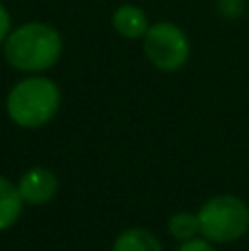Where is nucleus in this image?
I'll list each match as a JSON object with an SVG mask.
<instances>
[{"label": "nucleus", "mask_w": 249, "mask_h": 251, "mask_svg": "<svg viewBox=\"0 0 249 251\" xmlns=\"http://www.w3.org/2000/svg\"><path fill=\"white\" fill-rule=\"evenodd\" d=\"M64 53V38L60 29L42 20H29L13 26L2 44L4 62L25 75H44Z\"/></svg>", "instance_id": "f257e3e1"}, {"label": "nucleus", "mask_w": 249, "mask_h": 251, "mask_svg": "<svg viewBox=\"0 0 249 251\" xmlns=\"http://www.w3.org/2000/svg\"><path fill=\"white\" fill-rule=\"evenodd\" d=\"M62 106V91L47 75H26L7 93L4 108L18 128L38 130L51 124Z\"/></svg>", "instance_id": "f03ea898"}, {"label": "nucleus", "mask_w": 249, "mask_h": 251, "mask_svg": "<svg viewBox=\"0 0 249 251\" xmlns=\"http://www.w3.org/2000/svg\"><path fill=\"white\" fill-rule=\"evenodd\" d=\"M199 236L214 245H229L249 231V207L241 196L219 194L199 207Z\"/></svg>", "instance_id": "7ed1b4c3"}, {"label": "nucleus", "mask_w": 249, "mask_h": 251, "mask_svg": "<svg viewBox=\"0 0 249 251\" xmlns=\"http://www.w3.org/2000/svg\"><path fill=\"white\" fill-rule=\"evenodd\" d=\"M141 49L152 69L161 73H176L190 62L192 42L183 26L170 20L152 22L141 40Z\"/></svg>", "instance_id": "20e7f679"}, {"label": "nucleus", "mask_w": 249, "mask_h": 251, "mask_svg": "<svg viewBox=\"0 0 249 251\" xmlns=\"http://www.w3.org/2000/svg\"><path fill=\"white\" fill-rule=\"evenodd\" d=\"M16 185L25 205L42 207V205L51 203L55 199L60 183H57V176L53 174V170L44 168V165H33L18 178Z\"/></svg>", "instance_id": "39448f33"}, {"label": "nucleus", "mask_w": 249, "mask_h": 251, "mask_svg": "<svg viewBox=\"0 0 249 251\" xmlns=\"http://www.w3.org/2000/svg\"><path fill=\"white\" fill-rule=\"evenodd\" d=\"M152 22L148 20V13L132 2H124L115 7L110 13V26L113 31L124 40H144L146 31L150 29Z\"/></svg>", "instance_id": "423d86ee"}, {"label": "nucleus", "mask_w": 249, "mask_h": 251, "mask_svg": "<svg viewBox=\"0 0 249 251\" xmlns=\"http://www.w3.org/2000/svg\"><path fill=\"white\" fill-rule=\"evenodd\" d=\"M22 209L25 201L18 192V185L0 174V231L16 225L18 218L22 216Z\"/></svg>", "instance_id": "0eeeda50"}, {"label": "nucleus", "mask_w": 249, "mask_h": 251, "mask_svg": "<svg viewBox=\"0 0 249 251\" xmlns=\"http://www.w3.org/2000/svg\"><path fill=\"white\" fill-rule=\"evenodd\" d=\"M110 251H163V245L152 231L144 227H128L117 234Z\"/></svg>", "instance_id": "6e6552de"}, {"label": "nucleus", "mask_w": 249, "mask_h": 251, "mask_svg": "<svg viewBox=\"0 0 249 251\" xmlns=\"http://www.w3.org/2000/svg\"><path fill=\"white\" fill-rule=\"evenodd\" d=\"M168 234L179 243L192 240L199 236V218L194 212H176L168 221Z\"/></svg>", "instance_id": "1a4fd4ad"}, {"label": "nucleus", "mask_w": 249, "mask_h": 251, "mask_svg": "<svg viewBox=\"0 0 249 251\" xmlns=\"http://www.w3.org/2000/svg\"><path fill=\"white\" fill-rule=\"evenodd\" d=\"M245 7H247V0H219L216 2V9L223 18L227 20H236L245 13Z\"/></svg>", "instance_id": "9d476101"}, {"label": "nucleus", "mask_w": 249, "mask_h": 251, "mask_svg": "<svg viewBox=\"0 0 249 251\" xmlns=\"http://www.w3.org/2000/svg\"><path fill=\"white\" fill-rule=\"evenodd\" d=\"M176 251H216V247H214V243H210L207 238H203V236H197V238H192V240H185V243H181Z\"/></svg>", "instance_id": "9b49d317"}, {"label": "nucleus", "mask_w": 249, "mask_h": 251, "mask_svg": "<svg viewBox=\"0 0 249 251\" xmlns=\"http://www.w3.org/2000/svg\"><path fill=\"white\" fill-rule=\"evenodd\" d=\"M13 31V22H11V13L9 9L0 2V47L4 44V40L9 38V33Z\"/></svg>", "instance_id": "f8f14e48"}]
</instances>
